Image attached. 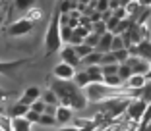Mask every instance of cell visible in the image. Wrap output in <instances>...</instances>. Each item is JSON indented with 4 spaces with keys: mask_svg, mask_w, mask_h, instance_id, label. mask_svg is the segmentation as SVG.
Returning a JSON list of instances; mask_svg holds the SVG:
<instances>
[{
    "mask_svg": "<svg viewBox=\"0 0 151 131\" xmlns=\"http://www.w3.org/2000/svg\"><path fill=\"white\" fill-rule=\"evenodd\" d=\"M49 89L58 96L60 106H66L70 110H83L87 106V96L85 91L80 89L74 81H62V79H50L49 75Z\"/></svg>",
    "mask_w": 151,
    "mask_h": 131,
    "instance_id": "6da1fadb",
    "label": "cell"
},
{
    "mask_svg": "<svg viewBox=\"0 0 151 131\" xmlns=\"http://www.w3.org/2000/svg\"><path fill=\"white\" fill-rule=\"evenodd\" d=\"M60 46H62V37H60V12L54 6L49 27H47V33H45V56L60 52Z\"/></svg>",
    "mask_w": 151,
    "mask_h": 131,
    "instance_id": "7a4b0ae2",
    "label": "cell"
},
{
    "mask_svg": "<svg viewBox=\"0 0 151 131\" xmlns=\"http://www.w3.org/2000/svg\"><path fill=\"white\" fill-rule=\"evenodd\" d=\"M83 91H85V96H87L89 102H105V100H111L116 95V89L107 87L105 83H91Z\"/></svg>",
    "mask_w": 151,
    "mask_h": 131,
    "instance_id": "3957f363",
    "label": "cell"
},
{
    "mask_svg": "<svg viewBox=\"0 0 151 131\" xmlns=\"http://www.w3.org/2000/svg\"><path fill=\"white\" fill-rule=\"evenodd\" d=\"M33 27H35V21H29V19H25V18H19V19L10 21L8 25L4 27V31H6V35H10V37H23V35H27Z\"/></svg>",
    "mask_w": 151,
    "mask_h": 131,
    "instance_id": "277c9868",
    "label": "cell"
},
{
    "mask_svg": "<svg viewBox=\"0 0 151 131\" xmlns=\"http://www.w3.org/2000/svg\"><path fill=\"white\" fill-rule=\"evenodd\" d=\"M147 108H149V104H145L142 98H134V100L130 102V106H128L126 112H128L130 120H134V122H142L143 116H145V112H147Z\"/></svg>",
    "mask_w": 151,
    "mask_h": 131,
    "instance_id": "5b68a950",
    "label": "cell"
},
{
    "mask_svg": "<svg viewBox=\"0 0 151 131\" xmlns=\"http://www.w3.org/2000/svg\"><path fill=\"white\" fill-rule=\"evenodd\" d=\"M76 68H72V66L64 64V62H60V64L54 66V70H52V77L54 79H62V81H72V79L76 77Z\"/></svg>",
    "mask_w": 151,
    "mask_h": 131,
    "instance_id": "8992f818",
    "label": "cell"
},
{
    "mask_svg": "<svg viewBox=\"0 0 151 131\" xmlns=\"http://www.w3.org/2000/svg\"><path fill=\"white\" fill-rule=\"evenodd\" d=\"M60 60L64 62V64H68V66H72V68H78V66H81V58L76 54V50H74V46H70V44H66L64 48H60Z\"/></svg>",
    "mask_w": 151,
    "mask_h": 131,
    "instance_id": "52a82bcc",
    "label": "cell"
},
{
    "mask_svg": "<svg viewBox=\"0 0 151 131\" xmlns=\"http://www.w3.org/2000/svg\"><path fill=\"white\" fill-rule=\"evenodd\" d=\"M126 64L132 68L134 75H147L151 71V64L149 62H145L143 58H138V56H130V60L126 62Z\"/></svg>",
    "mask_w": 151,
    "mask_h": 131,
    "instance_id": "ba28073f",
    "label": "cell"
},
{
    "mask_svg": "<svg viewBox=\"0 0 151 131\" xmlns=\"http://www.w3.org/2000/svg\"><path fill=\"white\" fill-rule=\"evenodd\" d=\"M130 56H138V58H143L145 62H149L151 64V41H142V43L138 44V46H132L128 48Z\"/></svg>",
    "mask_w": 151,
    "mask_h": 131,
    "instance_id": "9c48e42d",
    "label": "cell"
},
{
    "mask_svg": "<svg viewBox=\"0 0 151 131\" xmlns=\"http://www.w3.org/2000/svg\"><path fill=\"white\" fill-rule=\"evenodd\" d=\"M27 62H31V58H19V60H10V62L0 60V75H14V71L19 70Z\"/></svg>",
    "mask_w": 151,
    "mask_h": 131,
    "instance_id": "30bf717a",
    "label": "cell"
},
{
    "mask_svg": "<svg viewBox=\"0 0 151 131\" xmlns=\"http://www.w3.org/2000/svg\"><path fill=\"white\" fill-rule=\"evenodd\" d=\"M41 95H43V91H41L39 87H27L25 91H23V95H22V98H19V102L31 108L33 102H37V100L41 98Z\"/></svg>",
    "mask_w": 151,
    "mask_h": 131,
    "instance_id": "8fae6325",
    "label": "cell"
},
{
    "mask_svg": "<svg viewBox=\"0 0 151 131\" xmlns=\"http://www.w3.org/2000/svg\"><path fill=\"white\" fill-rule=\"evenodd\" d=\"M112 39H114V35H112V33L103 35L101 41H99V44H97V48H95V52H99V54L112 52Z\"/></svg>",
    "mask_w": 151,
    "mask_h": 131,
    "instance_id": "7c38bea8",
    "label": "cell"
},
{
    "mask_svg": "<svg viewBox=\"0 0 151 131\" xmlns=\"http://www.w3.org/2000/svg\"><path fill=\"white\" fill-rule=\"evenodd\" d=\"M29 110H31V108H29V106H25V104H22V102H16V104H12V106H10V108H8V116H10V118H12V120H16V118H25V116H27V112H29Z\"/></svg>",
    "mask_w": 151,
    "mask_h": 131,
    "instance_id": "4fadbf2b",
    "label": "cell"
},
{
    "mask_svg": "<svg viewBox=\"0 0 151 131\" xmlns=\"http://www.w3.org/2000/svg\"><path fill=\"white\" fill-rule=\"evenodd\" d=\"M85 71H87L91 83H103V81H105V75H103V68L101 66H89Z\"/></svg>",
    "mask_w": 151,
    "mask_h": 131,
    "instance_id": "5bb4252c",
    "label": "cell"
},
{
    "mask_svg": "<svg viewBox=\"0 0 151 131\" xmlns=\"http://www.w3.org/2000/svg\"><path fill=\"white\" fill-rule=\"evenodd\" d=\"M72 118H74V114H72L70 108H66V106H58V112H56L58 125H66L68 122H72Z\"/></svg>",
    "mask_w": 151,
    "mask_h": 131,
    "instance_id": "9a60e30c",
    "label": "cell"
},
{
    "mask_svg": "<svg viewBox=\"0 0 151 131\" xmlns=\"http://www.w3.org/2000/svg\"><path fill=\"white\" fill-rule=\"evenodd\" d=\"M126 85H128L132 91H139V89H143L147 85V77H145V75H132Z\"/></svg>",
    "mask_w": 151,
    "mask_h": 131,
    "instance_id": "2e32d148",
    "label": "cell"
},
{
    "mask_svg": "<svg viewBox=\"0 0 151 131\" xmlns=\"http://www.w3.org/2000/svg\"><path fill=\"white\" fill-rule=\"evenodd\" d=\"M41 100H43L47 106H56V108L60 106V100H58V96L54 95V93L50 91V89L43 91V95H41Z\"/></svg>",
    "mask_w": 151,
    "mask_h": 131,
    "instance_id": "e0dca14e",
    "label": "cell"
},
{
    "mask_svg": "<svg viewBox=\"0 0 151 131\" xmlns=\"http://www.w3.org/2000/svg\"><path fill=\"white\" fill-rule=\"evenodd\" d=\"M72 81H74V83L78 85L80 89H85V87H89V85H91V79H89L87 71H78V73H76V77L72 79Z\"/></svg>",
    "mask_w": 151,
    "mask_h": 131,
    "instance_id": "ac0fdd59",
    "label": "cell"
},
{
    "mask_svg": "<svg viewBox=\"0 0 151 131\" xmlns=\"http://www.w3.org/2000/svg\"><path fill=\"white\" fill-rule=\"evenodd\" d=\"M12 127H14V131H33V125L27 122L25 118H16V120H12Z\"/></svg>",
    "mask_w": 151,
    "mask_h": 131,
    "instance_id": "d6986e66",
    "label": "cell"
},
{
    "mask_svg": "<svg viewBox=\"0 0 151 131\" xmlns=\"http://www.w3.org/2000/svg\"><path fill=\"white\" fill-rule=\"evenodd\" d=\"M76 127L80 131H95L97 129V122L95 120H76Z\"/></svg>",
    "mask_w": 151,
    "mask_h": 131,
    "instance_id": "ffe728a7",
    "label": "cell"
},
{
    "mask_svg": "<svg viewBox=\"0 0 151 131\" xmlns=\"http://www.w3.org/2000/svg\"><path fill=\"white\" fill-rule=\"evenodd\" d=\"M101 60H103V54H99V52H91L87 58H83L81 60V64L83 66H101Z\"/></svg>",
    "mask_w": 151,
    "mask_h": 131,
    "instance_id": "44dd1931",
    "label": "cell"
},
{
    "mask_svg": "<svg viewBox=\"0 0 151 131\" xmlns=\"http://www.w3.org/2000/svg\"><path fill=\"white\" fill-rule=\"evenodd\" d=\"M132 75H134V71H132V68H130L128 64H120V68H118V77L122 79L124 83H128Z\"/></svg>",
    "mask_w": 151,
    "mask_h": 131,
    "instance_id": "7402d4cb",
    "label": "cell"
},
{
    "mask_svg": "<svg viewBox=\"0 0 151 131\" xmlns=\"http://www.w3.org/2000/svg\"><path fill=\"white\" fill-rule=\"evenodd\" d=\"M74 50H76V54H78V56H80L81 60H83V58H87L91 52H95L93 48H91V46H87L85 43H83V44H80V46H74Z\"/></svg>",
    "mask_w": 151,
    "mask_h": 131,
    "instance_id": "603a6c76",
    "label": "cell"
},
{
    "mask_svg": "<svg viewBox=\"0 0 151 131\" xmlns=\"http://www.w3.org/2000/svg\"><path fill=\"white\" fill-rule=\"evenodd\" d=\"M72 35H74V29H72V27H68V25H60V37H62V43L70 44Z\"/></svg>",
    "mask_w": 151,
    "mask_h": 131,
    "instance_id": "cb8c5ba5",
    "label": "cell"
},
{
    "mask_svg": "<svg viewBox=\"0 0 151 131\" xmlns=\"http://www.w3.org/2000/svg\"><path fill=\"white\" fill-rule=\"evenodd\" d=\"M103 83L107 85V87H112V89H118L120 85L124 83V81H122V79H120L118 75H111V77H105V81H103Z\"/></svg>",
    "mask_w": 151,
    "mask_h": 131,
    "instance_id": "d4e9b609",
    "label": "cell"
},
{
    "mask_svg": "<svg viewBox=\"0 0 151 131\" xmlns=\"http://www.w3.org/2000/svg\"><path fill=\"white\" fill-rule=\"evenodd\" d=\"M93 33L95 35H99V37H103V35H107L109 33V29H107V23L103 21H97V23H93Z\"/></svg>",
    "mask_w": 151,
    "mask_h": 131,
    "instance_id": "484cf974",
    "label": "cell"
},
{
    "mask_svg": "<svg viewBox=\"0 0 151 131\" xmlns=\"http://www.w3.org/2000/svg\"><path fill=\"white\" fill-rule=\"evenodd\" d=\"M14 8H18L19 12H29V10L33 8V2H29V0H18V2H14Z\"/></svg>",
    "mask_w": 151,
    "mask_h": 131,
    "instance_id": "4316f807",
    "label": "cell"
},
{
    "mask_svg": "<svg viewBox=\"0 0 151 131\" xmlns=\"http://www.w3.org/2000/svg\"><path fill=\"white\" fill-rule=\"evenodd\" d=\"M101 68H103V75H105V77H111V75H118V68H120V64L101 66Z\"/></svg>",
    "mask_w": 151,
    "mask_h": 131,
    "instance_id": "83f0119b",
    "label": "cell"
},
{
    "mask_svg": "<svg viewBox=\"0 0 151 131\" xmlns=\"http://www.w3.org/2000/svg\"><path fill=\"white\" fill-rule=\"evenodd\" d=\"M139 98H142L145 104L151 106V83H149V81H147V85L142 89V95H139Z\"/></svg>",
    "mask_w": 151,
    "mask_h": 131,
    "instance_id": "f1b7e54d",
    "label": "cell"
},
{
    "mask_svg": "<svg viewBox=\"0 0 151 131\" xmlns=\"http://www.w3.org/2000/svg\"><path fill=\"white\" fill-rule=\"evenodd\" d=\"M39 125H58L56 116H49V114H43L39 120Z\"/></svg>",
    "mask_w": 151,
    "mask_h": 131,
    "instance_id": "f546056e",
    "label": "cell"
},
{
    "mask_svg": "<svg viewBox=\"0 0 151 131\" xmlns=\"http://www.w3.org/2000/svg\"><path fill=\"white\" fill-rule=\"evenodd\" d=\"M126 48V44H124V41H122V37L120 35H114V39H112V52H118V50H124ZM128 50V48H126Z\"/></svg>",
    "mask_w": 151,
    "mask_h": 131,
    "instance_id": "4dcf8cb0",
    "label": "cell"
},
{
    "mask_svg": "<svg viewBox=\"0 0 151 131\" xmlns=\"http://www.w3.org/2000/svg\"><path fill=\"white\" fill-rule=\"evenodd\" d=\"M99 41H101V37H99V35H95V33H89V35H87V39H85L83 43L95 50V48H97V44H99Z\"/></svg>",
    "mask_w": 151,
    "mask_h": 131,
    "instance_id": "1f68e13d",
    "label": "cell"
},
{
    "mask_svg": "<svg viewBox=\"0 0 151 131\" xmlns=\"http://www.w3.org/2000/svg\"><path fill=\"white\" fill-rule=\"evenodd\" d=\"M112 64H118L114 58V52H107L103 54V60H101V66H112Z\"/></svg>",
    "mask_w": 151,
    "mask_h": 131,
    "instance_id": "d6a6232c",
    "label": "cell"
},
{
    "mask_svg": "<svg viewBox=\"0 0 151 131\" xmlns=\"http://www.w3.org/2000/svg\"><path fill=\"white\" fill-rule=\"evenodd\" d=\"M23 18L29 19V21H37V19L41 18V10H39V8H31L29 12L25 14V16H23Z\"/></svg>",
    "mask_w": 151,
    "mask_h": 131,
    "instance_id": "836d02e7",
    "label": "cell"
},
{
    "mask_svg": "<svg viewBox=\"0 0 151 131\" xmlns=\"http://www.w3.org/2000/svg\"><path fill=\"white\" fill-rule=\"evenodd\" d=\"M31 110H33V112H37V114H41V116H43V114H45V110H47V104H45V102H43V100L39 98L37 102H33V104H31Z\"/></svg>",
    "mask_w": 151,
    "mask_h": 131,
    "instance_id": "e575fe53",
    "label": "cell"
},
{
    "mask_svg": "<svg viewBox=\"0 0 151 131\" xmlns=\"http://www.w3.org/2000/svg\"><path fill=\"white\" fill-rule=\"evenodd\" d=\"M25 120L29 123H37V125H39V120H41V114H37V112H33V110H29V112H27V116H25Z\"/></svg>",
    "mask_w": 151,
    "mask_h": 131,
    "instance_id": "d590c367",
    "label": "cell"
},
{
    "mask_svg": "<svg viewBox=\"0 0 151 131\" xmlns=\"http://www.w3.org/2000/svg\"><path fill=\"white\" fill-rule=\"evenodd\" d=\"M109 10H111V8H109V2H107V0L97 2V12L99 14H105V12H109Z\"/></svg>",
    "mask_w": 151,
    "mask_h": 131,
    "instance_id": "8d00e7d4",
    "label": "cell"
},
{
    "mask_svg": "<svg viewBox=\"0 0 151 131\" xmlns=\"http://www.w3.org/2000/svg\"><path fill=\"white\" fill-rule=\"evenodd\" d=\"M39 131H80L76 125H68V127H52V129H39Z\"/></svg>",
    "mask_w": 151,
    "mask_h": 131,
    "instance_id": "74e56055",
    "label": "cell"
},
{
    "mask_svg": "<svg viewBox=\"0 0 151 131\" xmlns=\"http://www.w3.org/2000/svg\"><path fill=\"white\" fill-rule=\"evenodd\" d=\"M58 108L56 106H47V110H45V114H49V116H56Z\"/></svg>",
    "mask_w": 151,
    "mask_h": 131,
    "instance_id": "f35d334b",
    "label": "cell"
},
{
    "mask_svg": "<svg viewBox=\"0 0 151 131\" xmlns=\"http://www.w3.org/2000/svg\"><path fill=\"white\" fill-rule=\"evenodd\" d=\"M8 96H10V91H4V89H0V102L6 100Z\"/></svg>",
    "mask_w": 151,
    "mask_h": 131,
    "instance_id": "ab89813d",
    "label": "cell"
},
{
    "mask_svg": "<svg viewBox=\"0 0 151 131\" xmlns=\"http://www.w3.org/2000/svg\"><path fill=\"white\" fill-rule=\"evenodd\" d=\"M4 10H6V6L0 4V27L4 25V18H2V16H4Z\"/></svg>",
    "mask_w": 151,
    "mask_h": 131,
    "instance_id": "60d3db41",
    "label": "cell"
},
{
    "mask_svg": "<svg viewBox=\"0 0 151 131\" xmlns=\"http://www.w3.org/2000/svg\"><path fill=\"white\" fill-rule=\"evenodd\" d=\"M139 131H151V123H147V125H142V129Z\"/></svg>",
    "mask_w": 151,
    "mask_h": 131,
    "instance_id": "b9f144b4",
    "label": "cell"
},
{
    "mask_svg": "<svg viewBox=\"0 0 151 131\" xmlns=\"http://www.w3.org/2000/svg\"><path fill=\"white\" fill-rule=\"evenodd\" d=\"M145 77H147V81H149V83H151V71H149V73L145 75Z\"/></svg>",
    "mask_w": 151,
    "mask_h": 131,
    "instance_id": "7bdbcfd3",
    "label": "cell"
},
{
    "mask_svg": "<svg viewBox=\"0 0 151 131\" xmlns=\"http://www.w3.org/2000/svg\"><path fill=\"white\" fill-rule=\"evenodd\" d=\"M0 131H4V129H2V127H0Z\"/></svg>",
    "mask_w": 151,
    "mask_h": 131,
    "instance_id": "ee69618b",
    "label": "cell"
}]
</instances>
